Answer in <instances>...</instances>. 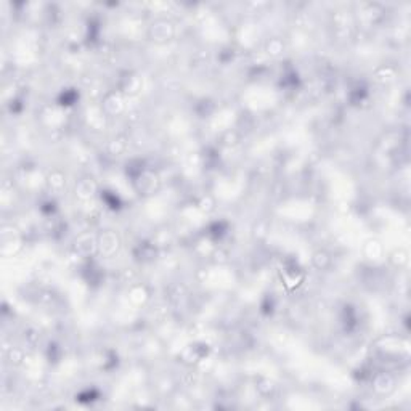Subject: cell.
Wrapping results in <instances>:
<instances>
[{
	"label": "cell",
	"mask_w": 411,
	"mask_h": 411,
	"mask_svg": "<svg viewBox=\"0 0 411 411\" xmlns=\"http://www.w3.org/2000/svg\"><path fill=\"white\" fill-rule=\"evenodd\" d=\"M389 260L393 267L397 268H403L408 264V251L405 248H397L390 252Z\"/></svg>",
	"instance_id": "cell-5"
},
{
	"label": "cell",
	"mask_w": 411,
	"mask_h": 411,
	"mask_svg": "<svg viewBox=\"0 0 411 411\" xmlns=\"http://www.w3.org/2000/svg\"><path fill=\"white\" fill-rule=\"evenodd\" d=\"M119 236L112 231V230H104L98 238H97V248L100 249L101 254L104 256H111L118 252L119 249Z\"/></svg>",
	"instance_id": "cell-2"
},
{
	"label": "cell",
	"mask_w": 411,
	"mask_h": 411,
	"mask_svg": "<svg viewBox=\"0 0 411 411\" xmlns=\"http://www.w3.org/2000/svg\"><path fill=\"white\" fill-rule=\"evenodd\" d=\"M374 389L381 393H390L393 389H395V381H393L390 374L382 373L374 379Z\"/></svg>",
	"instance_id": "cell-3"
},
{
	"label": "cell",
	"mask_w": 411,
	"mask_h": 411,
	"mask_svg": "<svg viewBox=\"0 0 411 411\" xmlns=\"http://www.w3.org/2000/svg\"><path fill=\"white\" fill-rule=\"evenodd\" d=\"M284 45H283V42L279 40L278 37H273V39H270L267 42V51L270 55H279L283 51Z\"/></svg>",
	"instance_id": "cell-8"
},
{
	"label": "cell",
	"mask_w": 411,
	"mask_h": 411,
	"mask_svg": "<svg viewBox=\"0 0 411 411\" xmlns=\"http://www.w3.org/2000/svg\"><path fill=\"white\" fill-rule=\"evenodd\" d=\"M95 193V183L92 179H82L76 187V195L79 198H90Z\"/></svg>",
	"instance_id": "cell-7"
},
{
	"label": "cell",
	"mask_w": 411,
	"mask_h": 411,
	"mask_svg": "<svg viewBox=\"0 0 411 411\" xmlns=\"http://www.w3.org/2000/svg\"><path fill=\"white\" fill-rule=\"evenodd\" d=\"M47 182H48L50 190H53V191H61V190L65 188V185H66V177H65V173H63V172L53 170V172H50V175H48Z\"/></svg>",
	"instance_id": "cell-6"
},
{
	"label": "cell",
	"mask_w": 411,
	"mask_h": 411,
	"mask_svg": "<svg viewBox=\"0 0 411 411\" xmlns=\"http://www.w3.org/2000/svg\"><path fill=\"white\" fill-rule=\"evenodd\" d=\"M148 36L156 43H167L175 37V24L167 18H157L151 23Z\"/></svg>",
	"instance_id": "cell-1"
},
{
	"label": "cell",
	"mask_w": 411,
	"mask_h": 411,
	"mask_svg": "<svg viewBox=\"0 0 411 411\" xmlns=\"http://www.w3.org/2000/svg\"><path fill=\"white\" fill-rule=\"evenodd\" d=\"M312 264H313L315 268H318V270H326L331 265V256L325 249H318V251L313 252Z\"/></svg>",
	"instance_id": "cell-4"
}]
</instances>
